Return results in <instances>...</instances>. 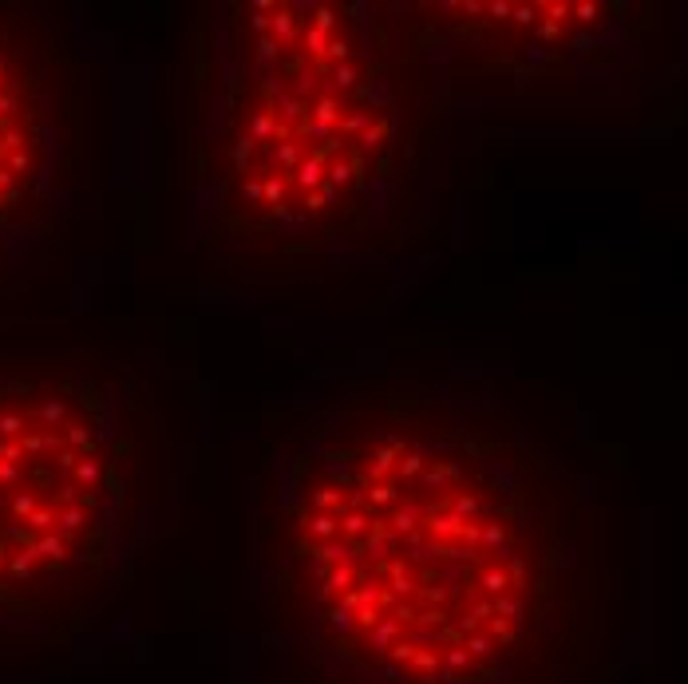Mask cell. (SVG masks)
<instances>
[{
  "instance_id": "6da1fadb",
  "label": "cell",
  "mask_w": 688,
  "mask_h": 684,
  "mask_svg": "<svg viewBox=\"0 0 688 684\" xmlns=\"http://www.w3.org/2000/svg\"><path fill=\"white\" fill-rule=\"evenodd\" d=\"M277 613L353 684H538L577 570L570 490L471 396L348 384L277 423Z\"/></svg>"
},
{
  "instance_id": "7a4b0ae2",
  "label": "cell",
  "mask_w": 688,
  "mask_h": 684,
  "mask_svg": "<svg viewBox=\"0 0 688 684\" xmlns=\"http://www.w3.org/2000/svg\"><path fill=\"white\" fill-rule=\"evenodd\" d=\"M423 56L388 9L230 4L222 111L202 162L214 237L313 250L376 230L435 142Z\"/></svg>"
},
{
  "instance_id": "3957f363",
  "label": "cell",
  "mask_w": 688,
  "mask_h": 684,
  "mask_svg": "<svg viewBox=\"0 0 688 684\" xmlns=\"http://www.w3.org/2000/svg\"><path fill=\"white\" fill-rule=\"evenodd\" d=\"M174 455L139 368L84 344L0 348V653L67 649L127 590Z\"/></svg>"
},
{
  "instance_id": "277c9868",
  "label": "cell",
  "mask_w": 688,
  "mask_h": 684,
  "mask_svg": "<svg viewBox=\"0 0 688 684\" xmlns=\"http://www.w3.org/2000/svg\"><path fill=\"white\" fill-rule=\"evenodd\" d=\"M87 139V72L64 20L36 4H0V253L64 210Z\"/></svg>"
}]
</instances>
